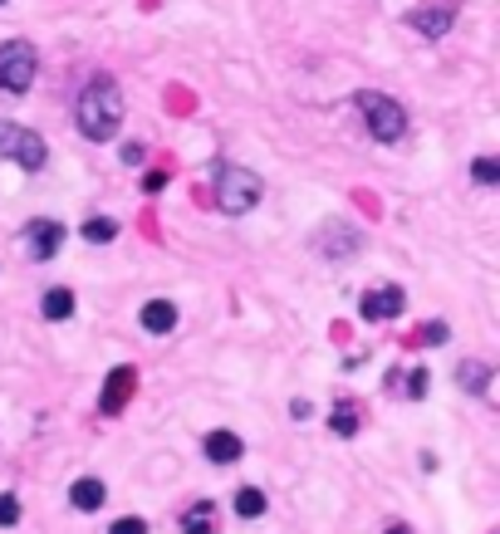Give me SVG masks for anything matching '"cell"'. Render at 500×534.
Returning a JSON list of instances; mask_svg holds the SVG:
<instances>
[{
  "label": "cell",
  "instance_id": "obj_25",
  "mask_svg": "<svg viewBox=\"0 0 500 534\" xmlns=\"http://www.w3.org/2000/svg\"><path fill=\"white\" fill-rule=\"evenodd\" d=\"M167 187V172H148V177H142V191H162Z\"/></svg>",
  "mask_w": 500,
  "mask_h": 534
},
{
  "label": "cell",
  "instance_id": "obj_24",
  "mask_svg": "<svg viewBox=\"0 0 500 534\" xmlns=\"http://www.w3.org/2000/svg\"><path fill=\"white\" fill-rule=\"evenodd\" d=\"M289 417H295V422H309V417H314V407H309L304 398H295V402H289Z\"/></svg>",
  "mask_w": 500,
  "mask_h": 534
},
{
  "label": "cell",
  "instance_id": "obj_12",
  "mask_svg": "<svg viewBox=\"0 0 500 534\" xmlns=\"http://www.w3.org/2000/svg\"><path fill=\"white\" fill-rule=\"evenodd\" d=\"M241 451H245V441L235 437V431H212V437H206V461H216V466L241 461Z\"/></svg>",
  "mask_w": 500,
  "mask_h": 534
},
{
  "label": "cell",
  "instance_id": "obj_14",
  "mask_svg": "<svg viewBox=\"0 0 500 534\" xmlns=\"http://www.w3.org/2000/svg\"><path fill=\"white\" fill-rule=\"evenodd\" d=\"M181 534H216V505H192L181 515Z\"/></svg>",
  "mask_w": 500,
  "mask_h": 534
},
{
  "label": "cell",
  "instance_id": "obj_28",
  "mask_svg": "<svg viewBox=\"0 0 500 534\" xmlns=\"http://www.w3.org/2000/svg\"><path fill=\"white\" fill-rule=\"evenodd\" d=\"M0 5H5V0H0Z\"/></svg>",
  "mask_w": 500,
  "mask_h": 534
},
{
  "label": "cell",
  "instance_id": "obj_5",
  "mask_svg": "<svg viewBox=\"0 0 500 534\" xmlns=\"http://www.w3.org/2000/svg\"><path fill=\"white\" fill-rule=\"evenodd\" d=\"M0 158H5V162H20L25 172H40L44 162H50V147H44L40 133H30V128L5 123V118H0Z\"/></svg>",
  "mask_w": 500,
  "mask_h": 534
},
{
  "label": "cell",
  "instance_id": "obj_16",
  "mask_svg": "<svg viewBox=\"0 0 500 534\" xmlns=\"http://www.w3.org/2000/svg\"><path fill=\"white\" fill-rule=\"evenodd\" d=\"M235 515H241V520H260V515H265V491L241 485V491H235Z\"/></svg>",
  "mask_w": 500,
  "mask_h": 534
},
{
  "label": "cell",
  "instance_id": "obj_15",
  "mask_svg": "<svg viewBox=\"0 0 500 534\" xmlns=\"http://www.w3.org/2000/svg\"><path fill=\"white\" fill-rule=\"evenodd\" d=\"M44 319H69L74 314V290H65V284H54V290H44Z\"/></svg>",
  "mask_w": 500,
  "mask_h": 534
},
{
  "label": "cell",
  "instance_id": "obj_13",
  "mask_svg": "<svg viewBox=\"0 0 500 534\" xmlns=\"http://www.w3.org/2000/svg\"><path fill=\"white\" fill-rule=\"evenodd\" d=\"M457 388H461V392H486V388H490V363H481V358L461 363V368H457Z\"/></svg>",
  "mask_w": 500,
  "mask_h": 534
},
{
  "label": "cell",
  "instance_id": "obj_20",
  "mask_svg": "<svg viewBox=\"0 0 500 534\" xmlns=\"http://www.w3.org/2000/svg\"><path fill=\"white\" fill-rule=\"evenodd\" d=\"M108 534H148V520L142 515H123V520L108 524Z\"/></svg>",
  "mask_w": 500,
  "mask_h": 534
},
{
  "label": "cell",
  "instance_id": "obj_2",
  "mask_svg": "<svg viewBox=\"0 0 500 534\" xmlns=\"http://www.w3.org/2000/svg\"><path fill=\"white\" fill-rule=\"evenodd\" d=\"M260 177L245 167H216V201H221L226 216H245V211H256L260 201Z\"/></svg>",
  "mask_w": 500,
  "mask_h": 534
},
{
  "label": "cell",
  "instance_id": "obj_9",
  "mask_svg": "<svg viewBox=\"0 0 500 534\" xmlns=\"http://www.w3.org/2000/svg\"><path fill=\"white\" fill-rule=\"evenodd\" d=\"M407 25H412L417 35H427V40H442V35L457 25V11H451V5H427V11L407 15Z\"/></svg>",
  "mask_w": 500,
  "mask_h": 534
},
{
  "label": "cell",
  "instance_id": "obj_11",
  "mask_svg": "<svg viewBox=\"0 0 500 534\" xmlns=\"http://www.w3.org/2000/svg\"><path fill=\"white\" fill-rule=\"evenodd\" d=\"M69 500H74V510H84V515H94L98 505L108 500V485L98 481V476H79L74 485H69Z\"/></svg>",
  "mask_w": 500,
  "mask_h": 534
},
{
  "label": "cell",
  "instance_id": "obj_23",
  "mask_svg": "<svg viewBox=\"0 0 500 534\" xmlns=\"http://www.w3.org/2000/svg\"><path fill=\"white\" fill-rule=\"evenodd\" d=\"M422 344H447V324H442V319H432V324L422 329Z\"/></svg>",
  "mask_w": 500,
  "mask_h": 534
},
{
  "label": "cell",
  "instance_id": "obj_26",
  "mask_svg": "<svg viewBox=\"0 0 500 534\" xmlns=\"http://www.w3.org/2000/svg\"><path fill=\"white\" fill-rule=\"evenodd\" d=\"M123 162H128V167H138V162H142V147L128 143V147H123Z\"/></svg>",
  "mask_w": 500,
  "mask_h": 534
},
{
  "label": "cell",
  "instance_id": "obj_1",
  "mask_svg": "<svg viewBox=\"0 0 500 534\" xmlns=\"http://www.w3.org/2000/svg\"><path fill=\"white\" fill-rule=\"evenodd\" d=\"M74 123L88 143H108V137L123 128V94H118L113 79H94V84L79 94L74 104Z\"/></svg>",
  "mask_w": 500,
  "mask_h": 534
},
{
  "label": "cell",
  "instance_id": "obj_22",
  "mask_svg": "<svg viewBox=\"0 0 500 534\" xmlns=\"http://www.w3.org/2000/svg\"><path fill=\"white\" fill-rule=\"evenodd\" d=\"M427 388H432L427 368H412V377H407V392H412V398H427Z\"/></svg>",
  "mask_w": 500,
  "mask_h": 534
},
{
  "label": "cell",
  "instance_id": "obj_17",
  "mask_svg": "<svg viewBox=\"0 0 500 534\" xmlns=\"http://www.w3.org/2000/svg\"><path fill=\"white\" fill-rule=\"evenodd\" d=\"M84 241H88V245H108V241H118V221H108V216H88V221H84Z\"/></svg>",
  "mask_w": 500,
  "mask_h": 534
},
{
  "label": "cell",
  "instance_id": "obj_10",
  "mask_svg": "<svg viewBox=\"0 0 500 534\" xmlns=\"http://www.w3.org/2000/svg\"><path fill=\"white\" fill-rule=\"evenodd\" d=\"M138 324L148 329V334H172V329H177V304L172 299H148L142 304V314H138Z\"/></svg>",
  "mask_w": 500,
  "mask_h": 534
},
{
  "label": "cell",
  "instance_id": "obj_7",
  "mask_svg": "<svg viewBox=\"0 0 500 534\" xmlns=\"http://www.w3.org/2000/svg\"><path fill=\"white\" fill-rule=\"evenodd\" d=\"M363 319H368V324H388V319H397L407 309V294L397 290V284H378V290H368L363 294Z\"/></svg>",
  "mask_w": 500,
  "mask_h": 534
},
{
  "label": "cell",
  "instance_id": "obj_3",
  "mask_svg": "<svg viewBox=\"0 0 500 534\" xmlns=\"http://www.w3.org/2000/svg\"><path fill=\"white\" fill-rule=\"evenodd\" d=\"M358 108H363V118H368V133L378 137V143H397V137L407 133L403 104H393V98L378 94V89H358Z\"/></svg>",
  "mask_w": 500,
  "mask_h": 534
},
{
  "label": "cell",
  "instance_id": "obj_27",
  "mask_svg": "<svg viewBox=\"0 0 500 534\" xmlns=\"http://www.w3.org/2000/svg\"><path fill=\"white\" fill-rule=\"evenodd\" d=\"M388 534H412V524H388Z\"/></svg>",
  "mask_w": 500,
  "mask_h": 534
},
{
  "label": "cell",
  "instance_id": "obj_4",
  "mask_svg": "<svg viewBox=\"0 0 500 534\" xmlns=\"http://www.w3.org/2000/svg\"><path fill=\"white\" fill-rule=\"evenodd\" d=\"M40 74V54L30 40H5L0 44V89L5 94H25Z\"/></svg>",
  "mask_w": 500,
  "mask_h": 534
},
{
  "label": "cell",
  "instance_id": "obj_21",
  "mask_svg": "<svg viewBox=\"0 0 500 534\" xmlns=\"http://www.w3.org/2000/svg\"><path fill=\"white\" fill-rule=\"evenodd\" d=\"M11 524H20V500L15 495H0V530H11Z\"/></svg>",
  "mask_w": 500,
  "mask_h": 534
},
{
  "label": "cell",
  "instance_id": "obj_18",
  "mask_svg": "<svg viewBox=\"0 0 500 534\" xmlns=\"http://www.w3.org/2000/svg\"><path fill=\"white\" fill-rule=\"evenodd\" d=\"M329 427L339 431V437H353V431H358V412H353V402H339V407H334Z\"/></svg>",
  "mask_w": 500,
  "mask_h": 534
},
{
  "label": "cell",
  "instance_id": "obj_19",
  "mask_svg": "<svg viewBox=\"0 0 500 534\" xmlns=\"http://www.w3.org/2000/svg\"><path fill=\"white\" fill-rule=\"evenodd\" d=\"M471 177H476L481 187H496V182H500V162L496 158H476V162H471Z\"/></svg>",
  "mask_w": 500,
  "mask_h": 534
},
{
  "label": "cell",
  "instance_id": "obj_6",
  "mask_svg": "<svg viewBox=\"0 0 500 534\" xmlns=\"http://www.w3.org/2000/svg\"><path fill=\"white\" fill-rule=\"evenodd\" d=\"M69 231L59 226V221H30L25 226V251H30V260H54V255L65 251Z\"/></svg>",
  "mask_w": 500,
  "mask_h": 534
},
{
  "label": "cell",
  "instance_id": "obj_8",
  "mask_svg": "<svg viewBox=\"0 0 500 534\" xmlns=\"http://www.w3.org/2000/svg\"><path fill=\"white\" fill-rule=\"evenodd\" d=\"M133 388H138V373H133V363H123V368H113V377L104 383V392H98V407L113 417V412H123L128 407V398H133Z\"/></svg>",
  "mask_w": 500,
  "mask_h": 534
}]
</instances>
